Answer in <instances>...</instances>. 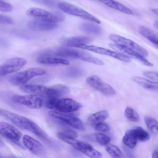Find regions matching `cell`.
<instances>
[{
	"label": "cell",
	"mask_w": 158,
	"mask_h": 158,
	"mask_svg": "<svg viewBox=\"0 0 158 158\" xmlns=\"http://www.w3.org/2000/svg\"><path fill=\"white\" fill-rule=\"evenodd\" d=\"M0 115L22 129L30 131L43 139L48 138L47 134L39 126L25 117L3 109H0Z\"/></svg>",
	"instance_id": "1"
},
{
	"label": "cell",
	"mask_w": 158,
	"mask_h": 158,
	"mask_svg": "<svg viewBox=\"0 0 158 158\" xmlns=\"http://www.w3.org/2000/svg\"><path fill=\"white\" fill-rule=\"evenodd\" d=\"M27 16L32 19L40 20L56 23L65 19V16L58 11H50L42 9L32 7L26 12Z\"/></svg>",
	"instance_id": "2"
},
{
	"label": "cell",
	"mask_w": 158,
	"mask_h": 158,
	"mask_svg": "<svg viewBox=\"0 0 158 158\" xmlns=\"http://www.w3.org/2000/svg\"><path fill=\"white\" fill-rule=\"evenodd\" d=\"M57 136L60 139L89 157L95 158L98 155V151L94 149L91 145L86 142L70 137L62 132L58 133Z\"/></svg>",
	"instance_id": "3"
},
{
	"label": "cell",
	"mask_w": 158,
	"mask_h": 158,
	"mask_svg": "<svg viewBox=\"0 0 158 158\" xmlns=\"http://www.w3.org/2000/svg\"><path fill=\"white\" fill-rule=\"evenodd\" d=\"M46 72V70L43 69L31 68L15 74L10 78L9 81L12 85H24L32 77L43 75Z\"/></svg>",
	"instance_id": "4"
},
{
	"label": "cell",
	"mask_w": 158,
	"mask_h": 158,
	"mask_svg": "<svg viewBox=\"0 0 158 158\" xmlns=\"http://www.w3.org/2000/svg\"><path fill=\"white\" fill-rule=\"evenodd\" d=\"M58 6L61 10L69 14L78 16L97 24L101 23L99 19L88 12L71 3L61 2L58 4Z\"/></svg>",
	"instance_id": "5"
},
{
	"label": "cell",
	"mask_w": 158,
	"mask_h": 158,
	"mask_svg": "<svg viewBox=\"0 0 158 158\" xmlns=\"http://www.w3.org/2000/svg\"><path fill=\"white\" fill-rule=\"evenodd\" d=\"M43 99L42 95L36 94L15 95L12 97V100L15 102L33 109L41 108L43 104Z\"/></svg>",
	"instance_id": "6"
},
{
	"label": "cell",
	"mask_w": 158,
	"mask_h": 158,
	"mask_svg": "<svg viewBox=\"0 0 158 158\" xmlns=\"http://www.w3.org/2000/svg\"><path fill=\"white\" fill-rule=\"evenodd\" d=\"M86 81L91 87L106 96H112L116 93L115 90L110 85L103 81L98 76H89L86 78Z\"/></svg>",
	"instance_id": "7"
},
{
	"label": "cell",
	"mask_w": 158,
	"mask_h": 158,
	"mask_svg": "<svg viewBox=\"0 0 158 158\" xmlns=\"http://www.w3.org/2000/svg\"><path fill=\"white\" fill-rule=\"evenodd\" d=\"M73 47L89 50L97 53L110 56L125 62H129L131 61L129 58L123 55L95 46L88 45L84 44H75Z\"/></svg>",
	"instance_id": "8"
},
{
	"label": "cell",
	"mask_w": 158,
	"mask_h": 158,
	"mask_svg": "<svg viewBox=\"0 0 158 158\" xmlns=\"http://www.w3.org/2000/svg\"><path fill=\"white\" fill-rule=\"evenodd\" d=\"M109 38L116 44L133 50L143 56H147L148 55L144 48L130 40L115 34L110 35Z\"/></svg>",
	"instance_id": "9"
},
{
	"label": "cell",
	"mask_w": 158,
	"mask_h": 158,
	"mask_svg": "<svg viewBox=\"0 0 158 158\" xmlns=\"http://www.w3.org/2000/svg\"><path fill=\"white\" fill-rule=\"evenodd\" d=\"M26 60L22 58H11L0 66V76H4L19 70L27 63Z\"/></svg>",
	"instance_id": "10"
},
{
	"label": "cell",
	"mask_w": 158,
	"mask_h": 158,
	"mask_svg": "<svg viewBox=\"0 0 158 158\" xmlns=\"http://www.w3.org/2000/svg\"><path fill=\"white\" fill-rule=\"evenodd\" d=\"M48 113L52 118L62 121L74 128L81 131L85 130L82 121L77 117L64 114L54 111H50Z\"/></svg>",
	"instance_id": "11"
},
{
	"label": "cell",
	"mask_w": 158,
	"mask_h": 158,
	"mask_svg": "<svg viewBox=\"0 0 158 158\" xmlns=\"http://www.w3.org/2000/svg\"><path fill=\"white\" fill-rule=\"evenodd\" d=\"M109 46L118 53L128 57L135 59L143 64L149 66H153V64L149 62L144 56L131 49L126 48L116 44H110Z\"/></svg>",
	"instance_id": "12"
},
{
	"label": "cell",
	"mask_w": 158,
	"mask_h": 158,
	"mask_svg": "<svg viewBox=\"0 0 158 158\" xmlns=\"http://www.w3.org/2000/svg\"><path fill=\"white\" fill-rule=\"evenodd\" d=\"M0 134L10 141H19L22 133L15 127L4 122H0Z\"/></svg>",
	"instance_id": "13"
},
{
	"label": "cell",
	"mask_w": 158,
	"mask_h": 158,
	"mask_svg": "<svg viewBox=\"0 0 158 158\" xmlns=\"http://www.w3.org/2000/svg\"><path fill=\"white\" fill-rule=\"evenodd\" d=\"M81 106V104L71 99L65 98L59 99L55 108L60 112L67 113L76 111Z\"/></svg>",
	"instance_id": "14"
},
{
	"label": "cell",
	"mask_w": 158,
	"mask_h": 158,
	"mask_svg": "<svg viewBox=\"0 0 158 158\" xmlns=\"http://www.w3.org/2000/svg\"><path fill=\"white\" fill-rule=\"evenodd\" d=\"M23 141L26 147L32 153L39 156L44 154L45 151L42 145L32 137L25 135L23 137Z\"/></svg>",
	"instance_id": "15"
},
{
	"label": "cell",
	"mask_w": 158,
	"mask_h": 158,
	"mask_svg": "<svg viewBox=\"0 0 158 158\" xmlns=\"http://www.w3.org/2000/svg\"><path fill=\"white\" fill-rule=\"evenodd\" d=\"M27 25L31 30L35 31H49L54 29L58 27L56 23L36 19L30 21Z\"/></svg>",
	"instance_id": "16"
},
{
	"label": "cell",
	"mask_w": 158,
	"mask_h": 158,
	"mask_svg": "<svg viewBox=\"0 0 158 158\" xmlns=\"http://www.w3.org/2000/svg\"><path fill=\"white\" fill-rule=\"evenodd\" d=\"M21 90L25 93L45 95L49 88L37 85H23L20 86Z\"/></svg>",
	"instance_id": "17"
},
{
	"label": "cell",
	"mask_w": 158,
	"mask_h": 158,
	"mask_svg": "<svg viewBox=\"0 0 158 158\" xmlns=\"http://www.w3.org/2000/svg\"><path fill=\"white\" fill-rule=\"evenodd\" d=\"M138 30L141 35L158 48V36L156 34L148 28L142 26L139 27Z\"/></svg>",
	"instance_id": "18"
},
{
	"label": "cell",
	"mask_w": 158,
	"mask_h": 158,
	"mask_svg": "<svg viewBox=\"0 0 158 158\" xmlns=\"http://www.w3.org/2000/svg\"><path fill=\"white\" fill-rule=\"evenodd\" d=\"M81 30L88 34L98 35L102 33V29L99 26L90 23L85 22L81 24L80 26Z\"/></svg>",
	"instance_id": "19"
},
{
	"label": "cell",
	"mask_w": 158,
	"mask_h": 158,
	"mask_svg": "<svg viewBox=\"0 0 158 158\" xmlns=\"http://www.w3.org/2000/svg\"><path fill=\"white\" fill-rule=\"evenodd\" d=\"M108 6L125 14L131 15L133 12L127 6L114 0H97Z\"/></svg>",
	"instance_id": "20"
},
{
	"label": "cell",
	"mask_w": 158,
	"mask_h": 158,
	"mask_svg": "<svg viewBox=\"0 0 158 158\" xmlns=\"http://www.w3.org/2000/svg\"><path fill=\"white\" fill-rule=\"evenodd\" d=\"M108 116V113L106 110H102L90 115L88 118V122L92 126L103 122Z\"/></svg>",
	"instance_id": "21"
},
{
	"label": "cell",
	"mask_w": 158,
	"mask_h": 158,
	"mask_svg": "<svg viewBox=\"0 0 158 158\" xmlns=\"http://www.w3.org/2000/svg\"><path fill=\"white\" fill-rule=\"evenodd\" d=\"M132 80L144 88L150 90L157 91L158 84L157 82L148 80L139 77H134Z\"/></svg>",
	"instance_id": "22"
},
{
	"label": "cell",
	"mask_w": 158,
	"mask_h": 158,
	"mask_svg": "<svg viewBox=\"0 0 158 158\" xmlns=\"http://www.w3.org/2000/svg\"><path fill=\"white\" fill-rule=\"evenodd\" d=\"M86 138L94 141L102 146L106 145L110 141V139L107 135L100 133H95L87 135Z\"/></svg>",
	"instance_id": "23"
},
{
	"label": "cell",
	"mask_w": 158,
	"mask_h": 158,
	"mask_svg": "<svg viewBox=\"0 0 158 158\" xmlns=\"http://www.w3.org/2000/svg\"><path fill=\"white\" fill-rule=\"evenodd\" d=\"M132 134L137 141L145 142L149 140L150 136L146 131L138 127L131 129Z\"/></svg>",
	"instance_id": "24"
},
{
	"label": "cell",
	"mask_w": 158,
	"mask_h": 158,
	"mask_svg": "<svg viewBox=\"0 0 158 158\" xmlns=\"http://www.w3.org/2000/svg\"><path fill=\"white\" fill-rule=\"evenodd\" d=\"M92 41L91 38L84 36H74L66 39L64 40V44L68 46L73 47V45L78 44H88Z\"/></svg>",
	"instance_id": "25"
},
{
	"label": "cell",
	"mask_w": 158,
	"mask_h": 158,
	"mask_svg": "<svg viewBox=\"0 0 158 158\" xmlns=\"http://www.w3.org/2000/svg\"><path fill=\"white\" fill-rule=\"evenodd\" d=\"M37 61L39 63L43 64H62L69 65V62L63 59L48 57H39Z\"/></svg>",
	"instance_id": "26"
},
{
	"label": "cell",
	"mask_w": 158,
	"mask_h": 158,
	"mask_svg": "<svg viewBox=\"0 0 158 158\" xmlns=\"http://www.w3.org/2000/svg\"><path fill=\"white\" fill-rule=\"evenodd\" d=\"M107 152L112 157L115 158H123L125 157L120 149L117 146L111 144L105 145Z\"/></svg>",
	"instance_id": "27"
},
{
	"label": "cell",
	"mask_w": 158,
	"mask_h": 158,
	"mask_svg": "<svg viewBox=\"0 0 158 158\" xmlns=\"http://www.w3.org/2000/svg\"><path fill=\"white\" fill-rule=\"evenodd\" d=\"M123 142L126 146L132 149L135 147L138 141L134 137L131 130L130 129L126 132L123 137Z\"/></svg>",
	"instance_id": "28"
},
{
	"label": "cell",
	"mask_w": 158,
	"mask_h": 158,
	"mask_svg": "<svg viewBox=\"0 0 158 158\" xmlns=\"http://www.w3.org/2000/svg\"><path fill=\"white\" fill-rule=\"evenodd\" d=\"M144 121L148 130L153 134H158V122L153 118L149 116H145Z\"/></svg>",
	"instance_id": "29"
},
{
	"label": "cell",
	"mask_w": 158,
	"mask_h": 158,
	"mask_svg": "<svg viewBox=\"0 0 158 158\" xmlns=\"http://www.w3.org/2000/svg\"><path fill=\"white\" fill-rule=\"evenodd\" d=\"M125 114L128 119L133 122H137L139 120V117L137 113L130 107H127L126 109Z\"/></svg>",
	"instance_id": "30"
},
{
	"label": "cell",
	"mask_w": 158,
	"mask_h": 158,
	"mask_svg": "<svg viewBox=\"0 0 158 158\" xmlns=\"http://www.w3.org/2000/svg\"><path fill=\"white\" fill-rule=\"evenodd\" d=\"M83 71L76 67L70 68L66 70L64 73L66 76L69 77H75L80 76L83 74Z\"/></svg>",
	"instance_id": "31"
},
{
	"label": "cell",
	"mask_w": 158,
	"mask_h": 158,
	"mask_svg": "<svg viewBox=\"0 0 158 158\" xmlns=\"http://www.w3.org/2000/svg\"><path fill=\"white\" fill-rule=\"evenodd\" d=\"M12 10L13 6L10 4L3 0H0V11L10 12Z\"/></svg>",
	"instance_id": "32"
},
{
	"label": "cell",
	"mask_w": 158,
	"mask_h": 158,
	"mask_svg": "<svg viewBox=\"0 0 158 158\" xmlns=\"http://www.w3.org/2000/svg\"><path fill=\"white\" fill-rule=\"evenodd\" d=\"M96 130L101 132H107L110 130L109 126L106 123L102 122L99 123L95 126Z\"/></svg>",
	"instance_id": "33"
},
{
	"label": "cell",
	"mask_w": 158,
	"mask_h": 158,
	"mask_svg": "<svg viewBox=\"0 0 158 158\" xmlns=\"http://www.w3.org/2000/svg\"><path fill=\"white\" fill-rule=\"evenodd\" d=\"M14 20L8 16L0 14V24L10 25L14 23Z\"/></svg>",
	"instance_id": "34"
},
{
	"label": "cell",
	"mask_w": 158,
	"mask_h": 158,
	"mask_svg": "<svg viewBox=\"0 0 158 158\" xmlns=\"http://www.w3.org/2000/svg\"><path fill=\"white\" fill-rule=\"evenodd\" d=\"M34 2L49 7H54L55 2L53 0H33Z\"/></svg>",
	"instance_id": "35"
},
{
	"label": "cell",
	"mask_w": 158,
	"mask_h": 158,
	"mask_svg": "<svg viewBox=\"0 0 158 158\" xmlns=\"http://www.w3.org/2000/svg\"><path fill=\"white\" fill-rule=\"evenodd\" d=\"M143 75L155 81H158V73H156L147 71L143 73Z\"/></svg>",
	"instance_id": "36"
},
{
	"label": "cell",
	"mask_w": 158,
	"mask_h": 158,
	"mask_svg": "<svg viewBox=\"0 0 158 158\" xmlns=\"http://www.w3.org/2000/svg\"><path fill=\"white\" fill-rule=\"evenodd\" d=\"M62 132L66 135L71 138L76 139L78 136L77 133L72 130H67Z\"/></svg>",
	"instance_id": "37"
},
{
	"label": "cell",
	"mask_w": 158,
	"mask_h": 158,
	"mask_svg": "<svg viewBox=\"0 0 158 158\" xmlns=\"http://www.w3.org/2000/svg\"><path fill=\"white\" fill-rule=\"evenodd\" d=\"M158 151L157 148H156L153 150L152 154V157L153 158H157L158 157Z\"/></svg>",
	"instance_id": "38"
},
{
	"label": "cell",
	"mask_w": 158,
	"mask_h": 158,
	"mask_svg": "<svg viewBox=\"0 0 158 158\" xmlns=\"http://www.w3.org/2000/svg\"><path fill=\"white\" fill-rule=\"evenodd\" d=\"M5 143L3 140L0 138V147H2L5 146Z\"/></svg>",
	"instance_id": "39"
},
{
	"label": "cell",
	"mask_w": 158,
	"mask_h": 158,
	"mask_svg": "<svg viewBox=\"0 0 158 158\" xmlns=\"http://www.w3.org/2000/svg\"><path fill=\"white\" fill-rule=\"evenodd\" d=\"M154 13L157 15H158V10L156 9L153 8L151 10Z\"/></svg>",
	"instance_id": "40"
},
{
	"label": "cell",
	"mask_w": 158,
	"mask_h": 158,
	"mask_svg": "<svg viewBox=\"0 0 158 158\" xmlns=\"http://www.w3.org/2000/svg\"><path fill=\"white\" fill-rule=\"evenodd\" d=\"M154 27L156 29L158 28V22L157 21L155 22L154 23Z\"/></svg>",
	"instance_id": "41"
},
{
	"label": "cell",
	"mask_w": 158,
	"mask_h": 158,
	"mask_svg": "<svg viewBox=\"0 0 158 158\" xmlns=\"http://www.w3.org/2000/svg\"><path fill=\"white\" fill-rule=\"evenodd\" d=\"M2 157V156H1V155L0 154V158Z\"/></svg>",
	"instance_id": "42"
}]
</instances>
